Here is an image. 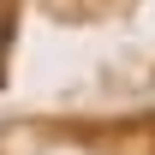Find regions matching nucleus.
Instances as JSON below:
<instances>
[{
  "instance_id": "nucleus-1",
  "label": "nucleus",
  "mask_w": 155,
  "mask_h": 155,
  "mask_svg": "<svg viewBox=\"0 0 155 155\" xmlns=\"http://www.w3.org/2000/svg\"><path fill=\"white\" fill-rule=\"evenodd\" d=\"M12 42V12H0V48Z\"/></svg>"
}]
</instances>
